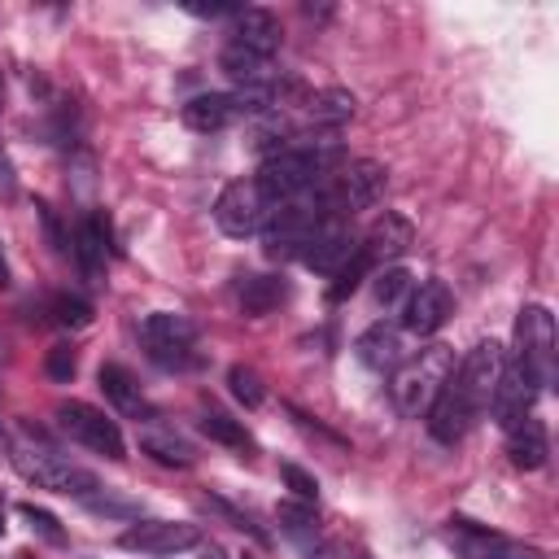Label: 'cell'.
<instances>
[{"label": "cell", "mask_w": 559, "mask_h": 559, "mask_svg": "<svg viewBox=\"0 0 559 559\" xmlns=\"http://www.w3.org/2000/svg\"><path fill=\"white\" fill-rule=\"evenodd\" d=\"M266 214H271V201H266V192H262L253 179L227 183V188L218 192V201H214V223H218V231H223V236H236V240L262 231Z\"/></svg>", "instance_id": "7"}, {"label": "cell", "mask_w": 559, "mask_h": 559, "mask_svg": "<svg viewBox=\"0 0 559 559\" xmlns=\"http://www.w3.org/2000/svg\"><path fill=\"white\" fill-rule=\"evenodd\" d=\"M48 310H52V319L61 328H87L92 323V301L87 297H74V293H57L48 301Z\"/></svg>", "instance_id": "30"}, {"label": "cell", "mask_w": 559, "mask_h": 559, "mask_svg": "<svg viewBox=\"0 0 559 559\" xmlns=\"http://www.w3.org/2000/svg\"><path fill=\"white\" fill-rule=\"evenodd\" d=\"M384 188H389V170L376 157H358V162L345 166V175H341V183L332 192H336V205L354 214V210L380 205L384 201Z\"/></svg>", "instance_id": "11"}, {"label": "cell", "mask_w": 559, "mask_h": 559, "mask_svg": "<svg viewBox=\"0 0 559 559\" xmlns=\"http://www.w3.org/2000/svg\"><path fill=\"white\" fill-rule=\"evenodd\" d=\"M205 559H227V550H223V546H210V550H205Z\"/></svg>", "instance_id": "41"}, {"label": "cell", "mask_w": 559, "mask_h": 559, "mask_svg": "<svg viewBox=\"0 0 559 559\" xmlns=\"http://www.w3.org/2000/svg\"><path fill=\"white\" fill-rule=\"evenodd\" d=\"M354 354H358V362H362L367 371H397V362L406 358V354H402V336H397V328H389V323H371V328L354 341Z\"/></svg>", "instance_id": "20"}, {"label": "cell", "mask_w": 559, "mask_h": 559, "mask_svg": "<svg viewBox=\"0 0 559 559\" xmlns=\"http://www.w3.org/2000/svg\"><path fill=\"white\" fill-rule=\"evenodd\" d=\"M74 253H79V266L92 284H100V271H105V258H109V218L100 210H92L83 223H79V236H74Z\"/></svg>", "instance_id": "19"}, {"label": "cell", "mask_w": 559, "mask_h": 559, "mask_svg": "<svg viewBox=\"0 0 559 559\" xmlns=\"http://www.w3.org/2000/svg\"><path fill=\"white\" fill-rule=\"evenodd\" d=\"M179 118H183V127H192V131H223V127H231L236 118H249V100H245L240 87H236V92H201V96H192V100L179 109Z\"/></svg>", "instance_id": "14"}, {"label": "cell", "mask_w": 559, "mask_h": 559, "mask_svg": "<svg viewBox=\"0 0 559 559\" xmlns=\"http://www.w3.org/2000/svg\"><path fill=\"white\" fill-rule=\"evenodd\" d=\"M83 507L96 515H135V502H118V498H100V493L83 498Z\"/></svg>", "instance_id": "37"}, {"label": "cell", "mask_w": 559, "mask_h": 559, "mask_svg": "<svg viewBox=\"0 0 559 559\" xmlns=\"http://www.w3.org/2000/svg\"><path fill=\"white\" fill-rule=\"evenodd\" d=\"M96 384H100V393L114 402V411H118V415H127V419H153V406L144 402V393H140V384H135V376H131L122 362H100Z\"/></svg>", "instance_id": "17"}, {"label": "cell", "mask_w": 559, "mask_h": 559, "mask_svg": "<svg viewBox=\"0 0 559 559\" xmlns=\"http://www.w3.org/2000/svg\"><path fill=\"white\" fill-rule=\"evenodd\" d=\"M57 424H61V432H66L70 441L87 445L92 454L127 459V441H122L118 424H114L105 411H96V406H87V402H61V406H57Z\"/></svg>", "instance_id": "6"}, {"label": "cell", "mask_w": 559, "mask_h": 559, "mask_svg": "<svg viewBox=\"0 0 559 559\" xmlns=\"http://www.w3.org/2000/svg\"><path fill=\"white\" fill-rule=\"evenodd\" d=\"M0 192H13V166L4 153H0Z\"/></svg>", "instance_id": "39"}, {"label": "cell", "mask_w": 559, "mask_h": 559, "mask_svg": "<svg viewBox=\"0 0 559 559\" xmlns=\"http://www.w3.org/2000/svg\"><path fill=\"white\" fill-rule=\"evenodd\" d=\"M4 445H9V437H4V428H0V450H4Z\"/></svg>", "instance_id": "42"}, {"label": "cell", "mask_w": 559, "mask_h": 559, "mask_svg": "<svg viewBox=\"0 0 559 559\" xmlns=\"http://www.w3.org/2000/svg\"><path fill=\"white\" fill-rule=\"evenodd\" d=\"M445 537H450V546L463 559H546L537 546L515 542V537H502V533H489V528H480L472 520H450Z\"/></svg>", "instance_id": "9"}, {"label": "cell", "mask_w": 559, "mask_h": 559, "mask_svg": "<svg viewBox=\"0 0 559 559\" xmlns=\"http://www.w3.org/2000/svg\"><path fill=\"white\" fill-rule=\"evenodd\" d=\"M0 288H9V262H4V253H0Z\"/></svg>", "instance_id": "40"}, {"label": "cell", "mask_w": 559, "mask_h": 559, "mask_svg": "<svg viewBox=\"0 0 559 559\" xmlns=\"http://www.w3.org/2000/svg\"><path fill=\"white\" fill-rule=\"evenodd\" d=\"M188 13H197V17H223V13H240V9H231V4H188Z\"/></svg>", "instance_id": "38"}, {"label": "cell", "mask_w": 559, "mask_h": 559, "mask_svg": "<svg viewBox=\"0 0 559 559\" xmlns=\"http://www.w3.org/2000/svg\"><path fill=\"white\" fill-rule=\"evenodd\" d=\"M0 533H4V507H0Z\"/></svg>", "instance_id": "43"}, {"label": "cell", "mask_w": 559, "mask_h": 559, "mask_svg": "<svg viewBox=\"0 0 559 559\" xmlns=\"http://www.w3.org/2000/svg\"><path fill=\"white\" fill-rule=\"evenodd\" d=\"M236 297H240V310L245 314L262 319V314H271L288 297V284H284V275H245Z\"/></svg>", "instance_id": "24"}, {"label": "cell", "mask_w": 559, "mask_h": 559, "mask_svg": "<svg viewBox=\"0 0 559 559\" xmlns=\"http://www.w3.org/2000/svg\"><path fill=\"white\" fill-rule=\"evenodd\" d=\"M218 70L236 83V87H253V83H262V79H271V61L266 57H258V52H249V48H240V44H223V52H218Z\"/></svg>", "instance_id": "25"}, {"label": "cell", "mask_w": 559, "mask_h": 559, "mask_svg": "<svg viewBox=\"0 0 559 559\" xmlns=\"http://www.w3.org/2000/svg\"><path fill=\"white\" fill-rule=\"evenodd\" d=\"M450 376H454V349H450V345H441V341L424 345L415 358L397 362L393 384H389L393 406H397L406 419H424V415H428V406L437 402V393L445 389V380H450Z\"/></svg>", "instance_id": "1"}, {"label": "cell", "mask_w": 559, "mask_h": 559, "mask_svg": "<svg viewBox=\"0 0 559 559\" xmlns=\"http://www.w3.org/2000/svg\"><path fill=\"white\" fill-rule=\"evenodd\" d=\"M231 44H240V48H249V52L271 61L275 48H280V22L266 9H240L236 22H231Z\"/></svg>", "instance_id": "18"}, {"label": "cell", "mask_w": 559, "mask_h": 559, "mask_svg": "<svg viewBox=\"0 0 559 559\" xmlns=\"http://www.w3.org/2000/svg\"><path fill=\"white\" fill-rule=\"evenodd\" d=\"M9 450H13V467H17L31 485H39V489H52V493H66V498H79V502L100 489V480H96L87 467L61 459V454L48 450V445L17 441V445H9Z\"/></svg>", "instance_id": "2"}, {"label": "cell", "mask_w": 559, "mask_h": 559, "mask_svg": "<svg viewBox=\"0 0 559 559\" xmlns=\"http://www.w3.org/2000/svg\"><path fill=\"white\" fill-rule=\"evenodd\" d=\"M367 275H371V262L362 258V249H354V258L332 275V284H328V301H345V297H349Z\"/></svg>", "instance_id": "29"}, {"label": "cell", "mask_w": 559, "mask_h": 559, "mask_svg": "<svg viewBox=\"0 0 559 559\" xmlns=\"http://www.w3.org/2000/svg\"><path fill=\"white\" fill-rule=\"evenodd\" d=\"M280 476H284V485L293 489L297 502H310V507H314V498H319V480H314L306 467H297V463H280Z\"/></svg>", "instance_id": "34"}, {"label": "cell", "mask_w": 559, "mask_h": 559, "mask_svg": "<svg viewBox=\"0 0 559 559\" xmlns=\"http://www.w3.org/2000/svg\"><path fill=\"white\" fill-rule=\"evenodd\" d=\"M411 288H415V280L406 266H384V271H376V284H371L380 306H402L411 297Z\"/></svg>", "instance_id": "28"}, {"label": "cell", "mask_w": 559, "mask_h": 559, "mask_svg": "<svg viewBox=\"0 0 559 559\" xmlns=\"http://www.w3.org/2000/svg\"><path fill=\"white\" fill-rule=\"evenodd\" d=\"M17 515L31 524V533H39L44 542H52V546H61L66 542V528H61V520L52 515V511H44V507H35V502H22L17 507Z\"/></svg>", "instance_id": "33"}, {"label": "cell", "mask_w": 559, "mask_h": 559, "mask_svg": "<svg viewBox=\"0 0 559 559\" xmlns=\"http://www.w3.org/2000/svg\"><path fill=\"white\" fill-rule=\"evenodd\" d=\"M140 450L162 467H192L197 463V450L175 428H162V424H144L140 428Z\"/></svg>", "instance_id": "22"}, {"label": "cell", "mask_w": 559, "mask_h": 559, "mask_svg": "<svg viewBox=\"0 0 559 559\" xmlns=\"http://www.w3.org/2000/svg\"><path fill=\"white\" fill-rule=\"evenodd\" d=\"M515 362L546 389L555 380V314L546 306H524L515 319Z\"/></svg>", "instance_id": "4"}, {"label": "cell", "mask_w": 559, "mask_h": 559, "mask_svg": "<svg viewBox=\"0 0 559 559\" xmlns=\"http://www.w3.org/2000/svg\"><path fill=\"white\" fill-rule=\"evenodd\" d=\"M310 559H367L358 546H349V542H341V537H328V542H319V546H310Z\"/></svg>", "instance_id": "36"}, {"label": "cell", "mask_w": 559, "mask_h": 559, "mask_svg": "<svg viewBox=\"0 0 559 559\" xmlns=\"http://www.w3.org/2000/svg\"><path fill=\"white\" fill-rule=\"evenodd\" d=\"M472 424H476V411L467 406V397L459 393V384L445 380V389H441L437 402L428 406V428H432V437H437L441 445H454Z\"/></svg>", "instance_id": "16"}, {"label": "cell", "mask_w": 559, "mask_h": 559, "mask_svg": "<svg viewBox=\"0 0 559 559\" xmlns=\"http://www.w3.org/2000/svg\"><path fill=\"white\" fill-rule=\"evenodd\" d=\"M118 546L135 555H179L201 546V528L188 520H140L118 537Z\"/></svg>", "instance_id": "8"}, {"label": "cell", "mask_w": 559, "mask_h": 559, "mask_svg": "<svg viewBox=\"0 0 559 559\" xmlns=\"http://www.w3.org/2000/svg\"><path fill=\"white\" fill-rule=\"evenodd\" d=\"M227 384H231V397H236V402H245L249 411H253V406H262V397H266V393H262L258 371H253V367H245V362H236V367L227 371Z\"/></svg>", "instance_id": "32"}, {"label": "cell", "mask_w": 559, "mask_h": 559, "mask_svg": "<svg viewBox=\"0 0 559 559\" xmlns=\"http://www.w3.org/2000/svg\"><path fill=\"white\" fill-rule=\"evenodd\" d=\"M354 236L336 223V218H328L323 227H314L306 240H301V249H297V258H301V266H310V271H319V275H336L349 258H354Z\"/></svg>", "instance_id": "12"}, {"label": "cell", "mask_w": 559, "mask_h": 559, "mask_svg": "<svg viewBox=\"0 0 559 559\" xmlns=\"http://www.w3.org/2000/svg\"><path fill=\"white\" fill-rule=\"evenodd\" d=\"M293 135H297V131H293L288 109H266V114H253V118H249V148L262 153V157L288 148Z\"/></svg>", "instance_id": "23"}, {"label": "cell", "mask_w": 559, "mask_h": 559, "mask_svg": "<svg viewBox=\"0 0 559 559\" xmlns=\"http://www.w3.org/2000/svg\"><path fill=\"white\" fill-rule=\"evenodd\" d=\"M275 515H280L284 533H288V537H297V542H306V537L314 533V524H319V515H314V507H310V502H280V507H275Z\"/></svg>", "instance_id": "31"}, {"label": "cell", "mask_w": 559, "mask_h": 559, "mask_svg": "<svg viewBox=\"0 0 559 559\" xmlns=\"http://www.w3.org/2000/svg\"><path fill=\"white\" fill-rule=\"evenodd\" d=\"M502 367H507V349L489 336V341H476V345L467 349V358L459 362V371L450 376L476 415H480V411H489L493 389H498V380H502Z\"/></svg>", "instance_id": "5"}, {"label": "cell", "mask_w": 559, "mask_h": 559, "mask_svg": "<svg viewBox=\"0 0 559 559\" xmlns=\"http://www.w3.org/2000/svg\"><path fill=\"white\" fill-rule=\"evenodd\" d=\"M44 367H48V376H52L57 384H70V380H74V371H79V358H74V349H70V345H52V349H48V358H44Z\"/></svg>", "instance_id": "35"}, {"label": "cell", "mask_w": 559, "mask_h": 559, "mask_svg": "<svg viewBox=\"0 0 559 559\" xmlns=\"http://www.w3.org/2000/svg\"><path fill=\"white\" fill-rule=\"evenodd\" d=\"M415 245V227H411V218H402V214H393V210H384L376 223H371V231L362 236V258L371 262V266H380V262H393V258H402L406 249Z\"/></svg>", "instance_id": "15"}, {"label": "cell", "mask_w": 559, "mask_h": 559, "mask_svg": "<svg viewBox=\"0 0 559 559\" xmlns=\"http://www.w3.org/2000/svg\"><path fill=\"white\" fill-rule=\"evenodd\" d=\"M454 314V297L441 280H424L419 288H411V297L402 301V328L415 336H432L445 328V319Z\"/></svg>", "instance_id": "10"}, {"label": "cell", "mask_w": 559, "mask_h": 559, "mask_svg": "<svg viewBox=\"0 0 559 559\" xmlns=\"http://www.w3.org/2000/svg\"><path fill=\"white\" fill-rule=\"evenodd\" d=\"M349 114H354V92L345 87H323L306 100V118L314 122V131H336Z\"/></svg>", "instance_id": "26"}, {"label": "cell", "mask_w": 559, "mask_h": 559, "mask_svg": "<svg viewBox=\"0 0 559 559\" xmlns=\"http://www.w3.org/2000/svg\"><path fill=\"white\" fill-rule=\"evenodd\" d=\"M507 454H511V463H515V467L537 472V467L546 463V454H550V441H546L542 419L524 415L515 428H507Z\"/></svg>", "instance_id": "21"}, {"label": "cell", "mask_w": 559, "mask_h": 559, "mask_svg": "<svg viewBox=\"0 0 559 559\" xmlns=\"http://www.w3.org/2000/svg\"><path fill=\"white\" fill-rule=\"evenodd\" d=\"M201 432H205L210 441L227 445V450L253 454V437L245 432V424H240V419H231V415H223V411H205V415H201Z\"/></svg>", "instance_id": "27"}, {"label": "cell", "mask_w": 559, "mask_h": 559, "mask_svg": "<svg viewBox=\"0 0 559 559\" xmlns=\"http://www.w3.org/2000/svg\"><path fill=\"white\" fill-rule=\"evenodd\" d=\"M542 389H537V380L515 362V358H507V367H502V380H498V389H493V402H489V411H493V419L502 424V428H515L524 415H533V397H537Z\"/></svg>", "instance_id": "13"}, {"label": "cell", "mask_w": 559, "mask_h": 559, "mask_svg": "<svg viewBox=\"0 0 559 559\" xmlns=\"http://www.w3.org/2000/svg\"><path fill=\"white\" fill-rule=\"evenodd\" d=\"M144 354L166 371H188L197 362V323L175 310H153L140 319Z\"/></svg>", "instance_id": "3"}]
</instances>
